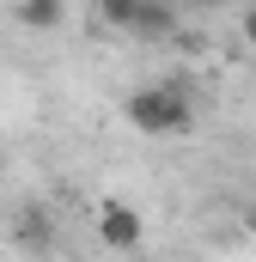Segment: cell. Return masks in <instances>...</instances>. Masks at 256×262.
Returning <instances> with one entry per match:
<instances>
[{"mask_svg": "<svg viewBox=\"0 0 256 262\" xmlns=\"http://www.w3.org/2000/svg\"><path fill=\"white\" fill-rule=\"evenodd\" d=\"M122 116L134 134L146 140H165V134H189L195 128V98L177 85V79H146L122 98Z\"/></svg>", "mask_w": 256, "mask_h": 262, "instance_id": "cell-1", "label": "cell"}, {"mask_svg": "<svg viewBox=\"0 0 256 262\" xmlns=\"http://www.w3.org/2000/svg\"><path fill=\"white\" fill-rule=\"evenodd\" d=\"M98 244L104 250H140L146 244V220H140V207L134 201H122V195H104L98 201Z\"/></svg>", "mask_w": 256, "mask_h": 262, "instance_id": "cell-2", "label": "cell"}, {"mask_svg": "<svg viewBox=\"0 0 256 262\" xmlns=\"http://www.w3.org/2000/svg\"><path fill=\"white\" fill-rule=\"evenodd\" d=\"M104 18L128 37H177V12L159 0H104Z\"/></svg>", "mask_w": 256, "mask_h": 262, "instance_id": "cell-3", "label": "cell"}, {"mask_svg": "<svg viewBox=\"0 0 256 262\" xmlns=\"http://www.w3.org/2000/svg\"><path fill=\"white\" fill-rule=\"evenodd\" d=\"M12 238H18V250L49 256V250H55V220H49V207H43V201H25V207L12 213Z\"/></svg>", "mask_w": 256, "mask_h": 262, "instance_id": "cell-4", "label": "cell"}, {"mask_svg": "<svg viewBox=\"0 0 256 262\" xmlns=\"http://www.w3.org/2000/svg\"><path fill=\"white\" fill-rule=\"evenodd\" d=\"M12 18H18L25 31H55V25L67 18V6L61 0H25V6H12Z\"/></svg>", "mask_w": 256, "mask_h": 262, "instance_id": "cell-5", "label": "cell"}, {"mask_svg": "<svg viewBox=\"0 0 256 262\" xmlns=\"http://www.w3.org/2000/svg\"><path fill=\"white\" fill-rule=\"evenodd\" d=\"M238 31H244V43L256 49V6H244V12H238Z\"/></svg>", "mask_w": 256, "mask_h": 262, "instance_id": "cell-6", "label": "cell"}]
</instances>
